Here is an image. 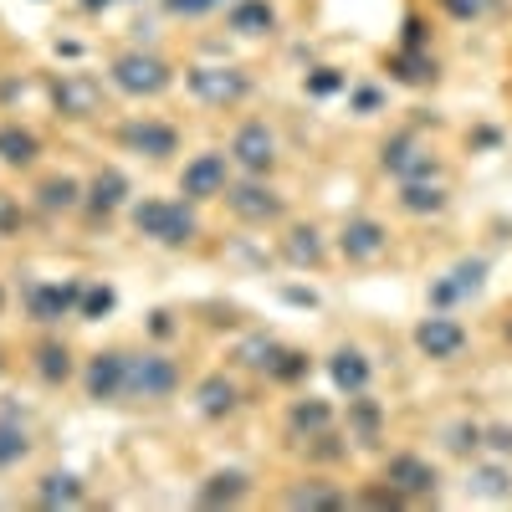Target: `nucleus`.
<instances>
[{
  "label": "nucleus",
  "mask_w": 512,
  "mask_h": 512,
  "mask_svg": "<svg viewBox=\"0 0 512 512\" xmlns=\"http://www.w3.org/2000/svg\"><path fill=\"white\" fill-rule=\"evenodd\" d=\"M180 390V364L169 354H128L123 364V400H169Z\"/></svg>",
  "instance_id": "obj_1"
},
{
  "label": "nucleus",
  "mask_w": 512,
  "mask_h": 512,
  "mask_svg": "<svg viewBox=\"0 0 512 512\" xmlns=\"http://www.w3.org/2000/svg\"><path fill=\"white\" fill-rule=\"evenodd\" d=\"M134 231L159 241V246H185V241H195V216L175 200H139L134 205Z\"/></svg>",
  "instance_id": "obj_2"
},
{
  "label": "nucleus",
  "mask_w": 512,
  "mask_h": 512,
  "mask_svg": "<svg viewBox=\"0 0 512 512\" xmlns=\"http://www.w3.org/2000/svg\"><path fill=\"white\" fill-rule=\"evenodd\" d=\"M169 82H175V72H169V62L154 57V52H123L113 62V88L128 93V98H159Z\"/></svg>",
  "instance_id": "obj_3"
},
{
  "label": "nucleus",
  "mask_w": 512,
  "mask_h": 512,
  "mask_svg": "<svg viewBox=\"0 0 512 512\" xmlns=\"http://www.w3.org/2000/svg\"><path fill=\"white\" fill-rule=\"evenodd\" d=\"M52 103H57L62 118L88 123V118H98V113L108 108V93H103V82H98L93 72H62V77L52 82Z\"/></svg>",
  "instance_id": "obj_4"
},
{
  "label": "nucleus",
  "mask_w": 512,
  "mask_h": 512,
  "mask_svg": "<svg viewBox=\"0 0 512 512\" xmlns=\"http://www.w3.org/2000/svg\"><path fill=\"white\" fill-rule=\"evenodd\" d=\"M185 88L205 103V108H236L251 93V77L241 67H190Z\"/></svg>",
  "instance_id": "obj_5"
},
{
  "label": "nucleus",
  "mask_w": 512,
  "mask_h": 512,
  "mask_svg": "<svg viewBox=\"0 0 512 512\" xmlns=\"http://www.w3.org/2000/svg\"><path fill=\"white\" fill-rule=\"evenodd\" d=\"M82 287L88 282H26V313L36 323H62L82 308Z\"/></svg>",
  "instance_id": "obj_6"
},
{
  "label": "nucleus",
  "mask_w": 512,
  "mask_h": 512,
  "mask_svg": "<svg viewBox=\"0 0 512 512\" xmlns=\"http://www.w3.org/2000/svg\"><path fill=\"white\" fill-rule=\"evenodd\" d=\"M379 164L390 169L400 185H405V180H431V175H436V159H431V149H425L420 134H395L390 144L379 149Z\"/></svg>",
  "instance_id": "obj_7"
},
{
  "label": "nucleus",
  "mask_w": 512,
  "mask_h": 512,
  "mask_svg": "<svg viewBox=\"0 0 512 512\" xmlns=\"http://www.w3.org/2000/svg\"><path fill=\"white\" fill-rule=\"evenodd\" d=\"M226 205H231V216L236 221H246V226H267V221H282V195L272 190V185H262V180H246V185H231L226 190Z\"/></svg>",
  "instance_id": "obj_8"
},
{
  "label": "nucleus",
  "mask_w": 512,
  "mask_h": 512,
  "mask_svg": "<svg viewBox=\"0 0 512 512\" xmlns=\"http://www.w3.org/2000/svg\"><path fill=\"white\" fill-rule=\"evenodd\" d=\"M384 482H390L405 502H425V497H436V487H441V472L425 456H390V466H384Z\"/></svg>",
  "instance_id": "obj_9"
},
{
  "label": "nucleus",
  "mask_w": 512,
  "mask_h": 512,
  "mask_svg": "<svg viewBox=\"0 0 512 512\" xmlns=\"http://www.w3.org/2000/svg\"><path fill=\"white\" fill-rule=\"evenodd\" d=\"M180 190L190 195V200H216V195H226L231 190V154H195L190 164H185V175H180Z\"/></svg>",
  "instance_id": "obj_10"
},
{
  "label": "nucleus",
  "mask_w": 512,
  "mask_h": 512,
  "mask_svg": "<svg viewBox=\"0 0 512 512\" xmlns=\"http://www.w3.org/2000/svg\"><path fill=\"white\" fill-rule=\"evenodd\" d=\"M231 164L246 169V175H267L277 164V139L267 123H241L236 139H231Z\"/></svg>",
  "instance_id": "obj_11"
},
{
  "label": "nucleus",
  "mask_w": 512,
  "mask_h": 512,
  "mask_svg": "<svg viewBox=\"0 0 512 512\" xmlns=\"http://www.w3.org/2000/svg\"><path fill=\"white\" fill-rule=\"evenodd\" d=\"M118 144L128 154H144V159H169L180 149V134L169 123H159V118H134V123L118 128Z\"/></svg>",
  "instance_id": "obj_12"
},
{
  "label": "nucleus",
  "mask_w": 512,
  "mask_h": 512,
  "mask_svg": "<svg viewBox=\"0 0 512 512\" xmlns=\"http://www.w3.org/2000/svg\"><path fill=\"white\" fill-rule=\"evenodd\" d=\"M123 364H128V354H118V349H103V354L88 359V369H82V390H88V400H98V405L123 400Z\"/></svg>",
  "instance_id": "obj_13"
},
{
  "label": "nucleus",
  "mask_w": 512,
  "mask_h": 512,
  "mask_svg": "<svg viewBox=\"0 0 512 512\" xmlns=\"http://www.w3.org/2000/svg\"><path fill=\"white\" fill-rule=\"evenodd\" d=\"M338 251H344L349 262H379V256L390 251V231H384L374 216H354V221H344V231H338Z\"/></svg>",
  "instance_id": "obj_14"
},
{
  "label": "nucleus",
  "mask_w": 512,
  "mask_h": 512,
  "mask_svg": "<svg viewBox=\"0 0 512 512\" xmlns=\"http://www.w3.org/2000/svg\"><path fill=\"white\" fill-rule=\"evenodd\" d=\"M415 349H420L425 359H456V354L466 349V328H461L456 318L436 313V318H425V323L415 328Z\"/></svg>",
  "instance_id": "obj_15"
},
{
  "label": "nucleus",
  "mask_w": 512,
  "mask_h": 512,
  "mask_svg": "<svg viewBox=\"0 0 512 512\" xmlns=\"http://www.w3.org/2000/svg\"><path fill=\"white\" fill-rule=\"evenodd\" d=\"M26 451H31V441H26V410H21V400H0V472L16 466Z\"/></svg>",
  "instance_id": "obj_16"
},
{
  "label": "nucleus",
  "mask_w": 512,
  "mask_h": 512,
  "mask_svg": "<svg viewBox=\"0 0 512 512\" xmlns=\"http://www.w3.org/2000/svg\"><path fill=\"white\" fill-rule=\"evenodd\" d=\"M328 379L338 395H364L369 390V359L359 349H333L328 354Z\"/></svg>",
  "instance_id": "obj_17"
},
{
  "label": "nucleus",
  "mask_w": 512,
  "mask_h": 512,
  "mask_svg": "<svg viewBox=\"0 0 512 512\" xmlns=\"http://www.w3.org/2000/svg\"><path fill=\"white\" fill-rule=\"evenodd\" d=\"M236 405H241L236 379H226V374H205V379H200V390H195V410H200L205 420H226Z\"/></svg>",
  "instance_id": "obj_18"
},
{
  "label": "nucleus",
  "mask_w": 512,
  "mask_h": 512,
  "mask_svg": "<svg viewBox=\"0 0 512 512\" xmlns=\"http://www.w3.org/2000/svg\"><path fill=\"white\" fill-rule=\"evenodd\" d=\"M287 425H292V436L318 441V436H328V431H333V405L308 395V400H297V405L287 410Z\"/></svg>",
  "instance_id": "obj_19"
},
{
  "label": "nucleus",
  "mask_w": 512,
  "mask_h": 512,
  "mask_svg": "<svg viewBox=\"0 0 512 512\" xmlns=\"http://www.w3.org/2000/svg\"><path fill=\"white\" fill-rule=\"evenodd\" d=\"M128 200V180H123V169H98L93 185H88V210L93 216H113V210Z\"/></svg>",
  "instance_id": "obj_20"
},
{
  "label": "nucleus",
  "mask_w": 512,
  "mask_h": 512,
  "mask_svg": "<svg viewBox=\"0 0 512 512\" xmlns=\"http://www.w3.org/2000/svg\"><path fill=\"white\" fill-rule=\"evenodd\" d=\"M226 26H231L236 36H267V31L277 26V11L267 6V0H236L231 16H226Z\"/></svg>",
  "instance_id": "obj_21"
},
{
  "label": "nucleus",
  "mask_w": 512,
  "mask_h": 512,
  "mask_svg": "<svg viewBox=\"0 0 512 512\" xmlns=\"http://www.w3.org/2000/svg\"><path fill=\"white\" fill-rule=\"evenodd\" d=\"M446 200H451V190L431 185V180H405V190H400V210H410V216H441Z\"/></svg>",
  "instance_id": "obj_22"
},
{
  "label": "nucleus",
  "mask_w": 512,
  "mask_h": 512,
  "mask_svg": "<svg viewBox=\"0 0 512 512\" xmlns=\"http://www.w3.org/2000/svg\"><path fill=\"white\" fill-rule=\"evenodd\" d=\"M36 502L41 507H82L88 502V492H82V482L72 472H47L36 482Z\"/></svg>",
  "instance_id": "obj_23"
},
{
  "label": "nucleus",
  "mask_w": 512,
  "mask_h": 512,
  "mask_svg": "<svg viewBox=\"0 0 512 512\" xmlns=\"http://www.w3.org/2000/svg\"><path fill=\"white\" fill-rule=\"evenodd\" d=\"M36 154H41V139L31 134V128H16V123L0 128V164L26 169V164H36Z\"/></svg>",
  "instance_id": "obj_24"
},
{
  "label": "nucleus",
  "mask_w": 512,
  "mask_h": 512,
  "mask_svg": "<svg viewBox=\"0 0 512 512\" xmlns=\"http://www.w3.org/2000/svg\"><path fill=\"white\" fill-rule=\"evenodd\" d=\"M390 77L405 82V88H431V82H436V62L425 57L420 47H405L400 57H390Z\"/></svg>",
  "instance_id": "obj_25"
},
{
  "label": "nucleus",
  "mask_w": 512,
  "mask_h": 512,
  "mask_svg": "<svg viewBox=\"0 0 512 512\" xmlns=\"http://www.w3.org/2000/svg\"><path fill=\"white\" fill-rule=\"evenodd\" d=\"M282 256L292 267H323V236L313 226H292L282 236Z\"/></svg>",
  "instance_id": "obj_26"
},
{
  "label": "nucleus",
  "mask_w": 512,
  "mask_h": 512,
  "mask_svg": "<svg viewBox=\"0 0 512 512\" xmlns=\"http://www.w3.org/2000/svg\"><path fill=\"white\" fill-rule=\"evenodd\" d=\"M246 492L251 487H246L241 472H216V477H205V487H200V507H236Z\"/></svg>",
  "instance_id": "obj_27"
},
{
  "label": "nucleus",
  "mask_w": 512,
  "mask_h": 512,
  "mask_svg": "<svg viewBox=\"0 0 512 512\" xmlns=\"http://www.w3.org/2000/svg\"><path fill=\"white\" fill-rule=\"evenodd\" d=\"M36 205L41 210H77L82 205V185L72 175H52V180L36 185Z\"/></svg>",
  "instance_id": "obj_28"
},
{
  "label": "nucleus",
  "mask_w": 512,
  "mask_h": 512,
  "mask_svg": "<svg viewBox=\"0 0 512 512\" xmlns=\"http://www.w3.org/2000/svg\"><path fill=\"white\" fill-rule=\"evenodd\" d=\"M36 374L47 384H67L72 379V349L67 344H41L36 349Z\"/></svg>",
  "instance_id": "obj_29"
},
{
  "label": "nucleus",
  "mask_w": 512,
  "mask_h": 512,
  "mask_svg": "<svg viewBox=\"0 0 512 512\" xmlns=\"http://www.w3.org/2000/svg\"><path fill=\"white\" fill-rule=\"evenodd\" d=\"M379 405L369 400V390L364 395H349V431L359 436V441H379Z\"/></svg>",
  "instance_id": "obj_30"
},
{
  "label": "nucleus",
  "mask_w": 512,
  "mask_h": 512,
  "mask_svg": "<svg viewBox=\"0 0 512 512\" xmlns=\"http://www.w3.org/2000/svg\"><path fill=\"white\" fill-rule=\"evenodd\" d=\"M472 492H477V497H492V502L512 497V477H507V466H472Z\"/></svg>",
  "instance_id": "obj_31"
},
{
  "label": "nucleus",
  "mask_w": 512,
  "mask_h": 512,
  "mask_svg": "<svg viewBox=\"0 0 512 512\" xmlns=\"http://www.w3.org/2000/svg\"><path fill=\"white\" fill-rule=\"evenodd\" d=\"M451 287H456V297H477L482 292V282H487V262L482 256H466V262H456L451 267V277H446Z\"/></svg>",
  "instance_id": "obj_32"
},
{
  "label": "nucleus",
  "mask_w": 512,
  "mask_h": 512,
  "mask_svg": "<svg viewBox=\"0 0 512 512\" xmlns=\"http://www.w3.org/2000/svg\"><path fill=\"white\" fill-rule=\"evenodd\" d=\"M113 303H118V292H113L108 282H88V287H82V308H77V318L98 323V318L113 313Z\"/></svg>",
  "instance_id": "obj_33"
},
{
  "label": "nucleus",
  "mask_w": 512,
  "mask_h": 512,
  "mask_svg": "<svg viewBox=\"0 0 512 512\" xmlns=\"http://www.w3.org/2000/svg\"><path fill=\"white\" fill-rule=\"evenodd\" d=\"M277 349H282L277 338H267V333H256V338H246V344L236 349V359H241L246 369H262V374H267V369H272V359H277Z\"/></svg>",
  "instance_id": "obj_34"
},
{
  "label": "nucleus",
  "mask_w": 512,
  "mask_h": 512,
  "mask_svg": "<svg viewBox=\"0 0 512 512\" xmlns=\"http://www.w3.org/2000/svg\"><path fill=\"white\" fill-rule=\"evenodd\" d=\"M287 507H323V512H333V507H344V492L308 482V487H292V492H287Z\"/></svg>",
  "instance_id": "obj_35"
},
{
  "label": "nucleus",
  "mask_w": 512,
  "mask_h": 512,
  "mask_svg": "<svg viewBox=\"0 0 512 512\" xmlns=\"http://www.w3.org/2000/svg\"><path fill=\"white\" fill-rule=\"evenodd\" d=\"M272 379H282V384H297L308 374V354L303 349H277V359H272V369H267Z\"/></svg>",
  "instance_id": "obj_36"
},
{
  "label": "nucleus",
  "mask_w": 512,
  "mask_h": 512,
  "mask_svg": "<svg viewBox=\"0 0 512 512\" xmlns=\"http://www.w3.org/2000/svg\"><path fill=\"white\" fill-rule=\"evenodd\" d=\"M446 446H451L456 456H472V451L482 446V431H477V425H466V420H461V425H451V436H446Z\"/></svg>",
  "instance_id": "obj_37"
},
{
  "label": "nucleus",
  "mask_w": 512,
  "mask_h": 512,
  "mask_svg": "<svg viewBox=\"0 0 512 512\" xmlns=\"http://www.w3.org/2000/svg\"><path fill=\"white\" fill-rule=\"evenodd\" d=\"M338 88H344V72H338V67L308 72V93H313V98H328V93H338Z\"/></svg>",
  "instance_id": "obj_38"
},
{
  "label": "nucleus",
  "mask_w": 512,
  "mask_h": 512,
  "mask_svg": "<svg viewBox=\"0 0 512 512\" xmlns=\"http://www.w3.org/2000/svg\"><path fill=\"white\" fill-rule=\"evenodd\" d=\"M216 6H231V0H164L169 16H205V11H216Z\"/></svg>",
  "instance_id": "obj_39"
},
{
  "label": "nucleus",
  "mask_w": 512,
  "mask_h": 512,
  "mask_svg": "<svg viewBox=\"0 0 512 512\" xmlns=\"http://www.w3.org/2000/svg\"><path fill=\"white\" fill-rule=\"evenodd\" d=\"M21 231V200L16 195H0V241Z\"/></svg>",
  "instance_id": "obj_40"
},
{
  "label": "nucleus",
  "mask_w": 512,
  "mask_h": 512,
  "mask_svg": "<svg viewBox=\"0 0 512 512\" xmlns=\"http://www.w3.org/2000/svg\"><path fill=\"white\" fill-rule=\"evenodd\" d=\"M441 6H446L456 21H472V16H482V6H487V0H441Z\"/></svg>",
  "instance_id": "obj_41"
},
{
  "label": "nucleus",
  "mask_w": 512,
  "mask_h": 512,
  "mask_svg": "<svg viewBox=\"0 0 512 512\" xmlns=\"http://www.w3.org/2000/svg\"><path fill=\"white\" fill-rule=\"evenodd\" d=\"M482 441H487L497 456H512V431H507V425H492V431H482Z\"/></svg>",
  "instance_id": "obj_42"
},
{
  "label": "nucleus",
  "mask_w": 512,
  "mask_h": 512,
  "mask_svg": "<svg viewBox=\"0 0 512 512\" xmlns=\"http://www.w3.org/2000/svg\"><path fill=\"white\" fill-rule=\"evenodd\" d=\"M379 108V88H359L354 93V113H374Z\"/></svg>",
  "instance_id": "obj_43"
},
{
  "label": "nucleus",
  "mask_w": 512,
  "mask_h": 512,
  "mask_svg": "<svg viewBox=\"0 0 512 512\" xmlns=\"http://www.w3.org/2000/svg\"><path fill=\"white\" fill-rule=\"evenodd\" d=\"M287 303H297V308H318V297L303 292V287H287Z\"/></svg>",
  "instance_id": "obj_44"
},
{
  "label": "nucleus",
  "mask_w": 512,
  "mask_h": 512,
  "mask_svg": "<svg viewBox=\"0 0 512 512\" xmlns=\"http://www.w3.org/2000/svg\"><path fill=\"white\" fill-rule=\"evenodd\" d=\"M405 47H425V31H420V21H415V16L405 21Z\"/></svg>",
  "instance_id": "obj_45"
},
{
  "label": "nucleus",
  "mask_w": 512,
  "mask_h": 512,
  "mask_svg": "<svg viewBox=\"0 0 512 512\" xmlns=\"http://www.w3.org/2000/svg\"><path fill=\"white\" fill-rule=\"evenodd\" d=\"M154 333L164 338V333H175V323H169V313H154Z\"/></svg>",
  "instance_id": "obj_46"
},
{
  "label": "nucleus",
  "mask_w": 512,
  "mask_h": 512,
  "mask_svg": "<svg viewBox=\"0 0 512 512\" xmlns=\"http://www.w3.org/2000/svg\"><path fill=\"white\" fill-rule=\"evenodd\" d=\"M108 6V0H82V11H103Z\"/></svg>",
  "instance_id": "obj_47"
},
{
  "label": "nucleus",
  "mask_w": 512,
  "mask_h": 512,
  "mask_svg": "<svg viewBox=\"0 0 512 512\" xmlns=\"http://www.w3.org/2000/svg\"><path fill=\"white\" fill-rule=\"evenodd\" d=\"M0 374H6V354H0Z\"/></svg>",
  "instance_id": "obj_48"
},
{
  "label": "nucleus",
  "mask_w": 512,
  "mask_h": 512,
  "mask_svg": "<svg viewBox=\"0 0 512 512\" xmlns=\"http://www.w3.org/2000/svg\"><path fill=\"white\" fill-rule=\"evenodd\" d=\"M0 308H6V292H0Z\"/></svg>",
  "instance_id": "obj_49"
},
{
  "label": "nucleus",
  "mask_w": 512,
  "mask_h": 512,
  "mask_svg": "<svg viewBox=\"0 0 512 512\" xmlns=\"http://www.w3.org/2000/svg\"><path fill=\"white\" fill-rule=\"evenodd\" d=\"M507 333H512V328H507Z\"/></svg>",
  "instance_id": "obj_50"
}]
</instances>
